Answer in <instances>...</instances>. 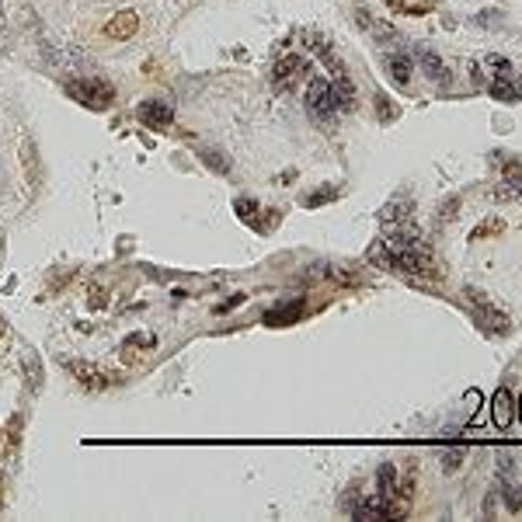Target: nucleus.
Wrapping results in <instances>:
<instances>
[{
    "mask_svg": "<svg viewBox=\"0 0 522 522\" xmlns=\"http://www.w3.org/2000/svg\"><path fill=\"white\" fill-rule=\"evenodd\" d=\"M67 95L74 98V102L88 104V108H95V111H102L108 104L115 102V88L108 84V81H98V77H84V81H67Z\"/></svg>",
    "mask_w": 522,
    "mask_h": 522,
    "instance_id": "f257e3e1",
    "label": "nucleus"
},
{
    "mask_svg": "<svg viewBox=\"0 0 522 522\" xmlns=\"http://www.w3.org/2000/svg\"><path fill=\"white\" fill-rule=\"evenodd\" d=\"M307 74H310L307 60L296 56V53H289V56H282V60L275 63V70H272V88L282 91V95H289V91H296V88L307 81Z\"/></svg>",
    "mask_w": 522,
    "mask_h": 522,
    "instance_id": "f03ea898",
    "label": "nucleus"
},
{
    "mask_svg": "<svg viewBox=\"0 0 522 522\" xmlns=\"http://www.w3.org/2000/svg\"><path fill=\"white\" fill-rule=\"evenodd\" d=\"M307 108H310V115L317 118V122H327V118H334V111H338V95H334V84H331V81H324V77L310 81V88H307Z\"/></svg>",
    "mask_w": 522,
    "mask_h": 522,
    "instance_id": "7ed1b4c3",
    "label": "nucleus"
},
{
    "mask_svg": "<svg viewBox=\"0 0 522 522\" xmlns=\"http://www.w3.org/2000/svg\"><path fill=\"white\" fill-rule=\"evenodd\" d=\"M463 296L470 300V307L477 310L481 324H484L488 331H495V334H505V331H509V317L498 310V307H495V303H491V300H488V296H484L481 289H467Z\"/></svg>",
    "mask_w": 522,
    "mask_h": 522,
    "instance_id": "20e7f679",
    "label": "nucleus"
},
{
    "mask_svg": "<svg viewBox=\"0 0 522 522\" xmlns=\"http://www.w3.org/2000/svg\"><path fill=\"white\" fill-rule=\"evenodd\" d=\"M139 122L146 125V129H167L171 122H174V108L171 102H164V98H150V102L139 104Z\"/></svg>",
    "mask_w": 522,
    "mask_h": 522,
    "instance_id": "39448f33",
    "label": "nucleus"
},
{
    "mask_svg": "<svg viewBox=\"0 0 522 522\" xmlns=\"http://www.w3.org/2000/svg\"><path fill=\"white\" fill-rule=\"evenodd\" d=\"M136 32H139V14H136V11H118V14L104 25V35L115 39V42H125V39H132Z\"/></svg>",
    "mask_w": 522,
    "mask_h": 522,
    "instance_id": "423d86ee",
    "label": "nucleus"
},
{
    "mask_svg": "<svg viewBox=\"0 0 522 522\" xmlns=\"http://www.w3.org/2000/svg\"><path fill=\"white\" fill-rule=\"evenodd\" d=\"M512 418H516V401H512L509 387H498L495 397H491V421H495L498 428H509Z\"/></svg>",
    "mask_w": 522,
    "mask_h": 522,
    "instance_id": "0eeeda50",
    "label": "nucleus"
},
{
    "mask_svg": "<svg viewBox=\"0 0 522 522\" xmlns=\"http://www.w3.org/2000/svg\"><path fill=\"white\" fill-rule=\"evenodd\" d=\"M67 369H70L81 383H91V387H104V383L115 380V373H104V369L91 366V362H81V359H67Z\"/></svg>",
    "mask_w": 522,
    "mask_h": 522,
    "instance_id": "6e6552de",
    "label": "nucleus"
},
{
    "mask_svg": "<svg viewBox=\"0 0 522 522\" xmlns=\"http://www.w3.org/2000/svg\"><path fill=\"white\" fill-rule=\"evenodd\" d=\"M418 60H421V70H425V77H428V81H435V84L449 81V67H446L435 53H421Z\"/></svg>",
    "mask_w": 522,
    "mask_h": 522,
    "instance_id": "1a4fd4ad",
    "label": "nucleus"
},
{
    "mask_svg": "<svg viewBox=\"0 0 522 522\" xmlns=\"http://www.w3.org/2000/svg\"><path fill=\"white\" fill-rule=\"evenodd\" d=\"M387 70L394 74V84H397V88H408V84H411V60H408V56H401V53L387 56Z\"/></svg>",
    "mask_w": 522,
    "mask_h": 522,
    "instance_id": "9d476101",
    "label": "nucleus"
},
{
    "mask_svg": "<svg viewBox=\"0 0 522 522\" xmlns=\"http://www.w3.org/2000/svg\"><path fill=\"white\" fill-rule=\"evenodd\" d=\"M376 495H383L387 502L397 495V470H394V463H383L376 470Z\"/></svg>",
    "mask_w": 522,
    "mask_h": 522,
    "instance_id": "9b49d317",
    "label": "nucleus"
},
{
    "mask_svg": "<svg viewBox=\"0 0 522 522\" xmlns=\"http://www.w3.org/2000/svg\"><path fill=\"white\" fill-rule=\"evenodd\" d=\"M355 21H359V28H366V32L376 35V39H394V28L383 25V21H376V18H373L369 11H362V7L355 11Z\"/></svg>",
    "mask_w": 522,
    "mask_h": 522,
    "instance_id": "f8f14e48",
    "label": "nucleus"
},
{
    "mask_svg": "<svg viewBox=\"0 0 522 522\" xmlns=\"http://www.w3.org/2000/svg\"><path fill=\"white\" fill-rule=\"evenodd\" d=\"M390 7L401 14H428L435 7V0H390Z\"/></svg>",
    "mask_w": 522,
    "mask_h": 522,
    "instance_id": "ddd939ff",
    "label": "nucleus"
},
{
    "mask_svg": "<svg viewBox=\"0 0 522 522\" xmlns=\"http://www.w3.org/2000/svg\"><path fill=\"white\" fill-rule=\"evenodd\" d=\"M488 91H491V98H498V102H519V88H512V84H509V81H502V77H498V81H491V88H488Z\"/></svg>",
    "mask_w": 522,
    "mask_h": 522,
    "instance_id": "4468645a",
    "label": "nucleus"
},
{
    "mask_svg": "<svg viewBox=\"0 0 522 522\" xmlns=\"http://www.w3.org/2000/svg\"><path fill=\"white\" fill-rule=\"evenodd\" d=\"M463 460H467V449H463V446H453V449L442 453V470H446V474H456V470L463 467Z\"/></svg>",
    "mask_w": 522,
    "mask_h": 522,
    "instance_id": "2eb2a0df",
    "label": "nucleus"
},
{
    "mask_svg": "<svg viewBox=\"0 0 522 522\" xmlns=\"http://www.w3.org/2000/svg\"><path fill=\"white\" fill-rule=\"evenodd\" d=\"M502 230H505V223H502V219H484V223L470 233V240H481V237H491V233H502Z\"/></svg>",
    "mask_w": 522,
    "mask_h": 522,
    "instance_id": "dca6fc26",
    "label": "nucleus"
},
{
    "mask_svg": "<svg viewBox=\"0 0 522 522\" xmlns=\"http://www.w3.org/2000/svg\"><path fill=\"white\" fill-rule=\"evenodd\" d=\"M300 310H303V307H300V303H296V307H286V310H275V313H268V317H265V320H268V324H275V327H279V324H289V320H296V317H300Z\"/></svg>",
    "mask_w": 522,
    "mask_h": 522,
    "instance_id": "f3484780",
    "label": "nucleus"
},
{
    "mask_svg": "<svg viewBox=\"0 0 522 522\" xmlns=\"http://www.w3.org/2000/svg\"><path fill=\"white\" fill-rule=\"evenodd\" d=\"M25 369H32V387L39 390L42 387V369H39V355L35 352H25Z\"/></svg>",
    "mask_w": 522,
    "mask_h": 522,
    "instance_id": "a211bd4d",
    "label": "nucleus"
},
{
    "mask_svg": "<svg viewBox=\"0 0 522 522\" xmlns=\"http://www.w3.org/2000/svg\"><path fill=\"white\" fill-rule=\"evenodd\" d=\"M202 160H206L212 171H230V160H226L223 153H216V150H206V153H202Z\"/></svg>",
    "mask_w": 522,
    "mask_h": 522,
    "instance_id": "6ab92c4d",
    "label": "nucleus"
},
{
    "mask_svg": "<svg viewBox=\"0 0 522 522\" xmlns=\"http://www.w3.org/2000/svg\"><path fill=\"white\" fill-rule=\"evenodd\" d=\"M237 212H240V219H258V202L254 199H237Z\"/></svg>",
    "mask_w": 522,
    "mask_h": 522,
    "instance_id": "aec40b11",
    "label": "nucleus"
},
{
    "mask_svg": "<svg viewBox=\"0 0 522 522\" xmlns=\"http://www.w3.org/2000/svg\"><path fill=\"white\" fill-rule=\"evenodd\" d=\"M338 195V188H324V192H317V195H303V206H320V202H327V199H334Z\"/></svg>",
    "mask_w": 522,
    "mask_h": 522,
    "instance_id": "412c9836",
    "label": "nucleus"
},
{
    "mask_svg": "<svg viewBox=\"0 0 522 522\" xmlns=\"http://www.w3.org/2000/svg\"><path fill=\"white\" fill-rule=\"evenodd\" d=\"M505 502H509V509H512V512H519V509H522V484H519V488H512V491L505 495Z\"/></svg>",
    "mask_w": 522,
    "mask_h": 522,
    "instance_id": "4be33fe9",
    "label": "nucleus"
},
{
    "mask_svg": "<svg viewBox=\"0 0 522 522\" xmlns=\"http://www.w3.org/2000/svg\"><path fill=\"white\" fill-rule=\"evenodd\" d=\"M376 108H380V118H394V115H397V108H394V104H387L383 95L376 98Z\"/></svg>",
    "mask_w": 522,
    "mask_h": 522,
    "instance_id": "5701e85b",
    "label": "nucleus"
},
{
    "mask_svg": "<svg viewBox=\"0 0 522 522\" xmlns=\"http://www.w3.org/2000/svg\"><path fill=\"white\" fill-rule=\"evenodd\" d=\"M488 67H491V70H498V77H502V74H509V60H502V56H488Z\"/></svg>",
    "mask_w": 522,
    "mask_h": 522,
    "instance_id": "b1692460",
    "label": "nucleus"
},
{
    "mask_svg": "<svg viewBox=\"0 0 522 522\" xmlns=\"http://www.w3.org/2000/svg\"><path fill=\"white\" fill-rule=\"evenodd\" d=\"M18 432H21V418H14V421H11V435H7V442H11V449L18 446Z\"/></svg>",
    "mask_w": 522,
    "mask_h": 522,
    "instance_id": "393cba45",
    "label": "nucleus"
},
{
    "mask_svg": "<svg viewBox=\"0 0 522 522\" xmlns=\"http://www.w3.org/2000/svg\"><path fill=\"white\" fill-rule=\"evenodd\" d=\"M516 411H519V421H522V397H519V404H516Z\"/></svg>",
    "mask_w": 522,
    "mask_h": 522,
    "instance_id": "a878e982",
    "label": "nucleus"
},
{
    "mask_svg": "<svg viewBox=\"0 0 522 522\" xmlns=\"http://www.w3.org/2000/svg\"><path fill=\"white\" fill-rule=\"evenodd\" d=\"M0 334H4V320H0Z\"/></svg>",
    "mask_w": 522,
    "mask_h": 522,
    "instance_id": "bb28decb",
    "label": "nucleus"
},
{
    "mask_svg": "<svg viewBox=\"0 0 522 522\" xmlns=\"http://www.w3.org/2000/svg\"><path fill=\"white\" fill-rule=\"evenodd\" d=\"M519 95H522V81H519Z\"/></svg>",
    "mask_w": 522,
    "mask_h": 522,
    "instance_id": "cd10ccee",
    "label": "nucleus"
},
{
    "mask_svg": "<svg viewBox=\"0 0 522 522\" xmlns=\"http://www.w3.org/2000/svg\"><path fill=\"white\" fill-rule=\"evenodd\" d=\"M0 484H4V481H0Z\"/></svg>",
    "mask_w": 522,
    "mask_h": 522,
    "instance_id": "c85d7f7f",
    "label": "nucleus"
}]
</instances>
